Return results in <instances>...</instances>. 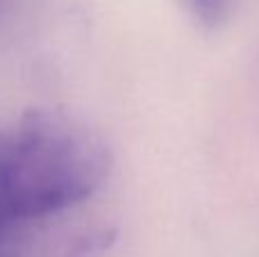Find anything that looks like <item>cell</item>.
<instances>
[{"label": "cell", "mask_w": 259, "mask_h": 257, "mask_svg": "<svg viewBox=\"0 0 259 257\" xmlns=\"http://www.w3.org/2000/svg\"><path fill=\"white\" fill-rule=\"evenodd\" d=\"M107 144L80 118L25 112L0 125V237L64 219L109 176Z\"/></svg>", "instance_id": "cell-1"}, {"label": "cell", "mask_w": 259, "mask_h": 257, "mask_svg": "<svg viewBox=\"0 0 259 257\" xmlns=\"http://www.w3.org/2000/svg\"><path fill=\"white\" fill-rule=\"evenodd\" d=\"M232 0H187L191 14L198 23L205 27H214L228 16V9Z\"/></svg>", "instance_id": "cell-2"}]
</instances>
